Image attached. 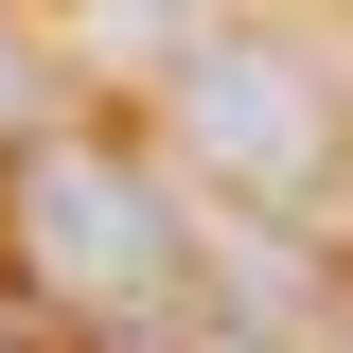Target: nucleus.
Segmentation results:
<instances>
[{"label":"nucleus","instance_id":"nucleus-1","mask_svg":"<svg viewBox=\"0 0 353 353\" xmlns=\"http://www.w3.org/2000/svg\"><path fill=\"white\" fill-rule=\"evenodd\" d=\"M18 265H36V301L53 318H176V283H194V230H176V194L159 176H124L106 141H36L18 159Z\"/></svg>","mask_w":353,"mask_h":353},{"label":"nucleus","instance_id":"nucleus-2","mask_svg":"<svg viewBox=\"0 0 353 353\" xmlns=\"http://www.w3.org/2000/svg\"><path fill=\"white\" fill-rule=\"evenodd\" d=\"M176 141H194V176H230L248 212H318V194H336V88L283 36L176 53Z\"/></svg>","mask_w":353,"mask_h":353},{"label":"nucleus","instance_id":"nucleus-3","mask_svg":"<svg viewBox=\"0 0 353 353\" xmlns=\"http://www.w3.org/2000/svg\"><path fill=\"white\" fill-rule=\"evenodd\" d=\"M176 353H283V336H248V318H212V336H176Z\"/></svg>","mask_w":353,"mask_h":353},{"label":"nucleus","instance_id":"nucleus-4","mask_svg":"<svg viewBox=\"0 0 353 353\" xmlns=\"http://www.w3.org/2000/svg\"><path fill=\"white\" fill-rule=\"evenodd\" d=\"M0 124H18V36H0Z\"/></svg>","mask_w":353,"mask_h":353},{"label":"nucleus","instance_id":"nucleus-5","mask_svg":"<svg viewBox=\"0 0 353 353\" xmlns=\"http://www.w3.org/2000/svg\"><path fill=\"white\" fill-rule=\"evenodd\" d=\"M0 353H18V336H0Z\"/></svg>","mask_w":353,"mask_h":353}]
</instances>
